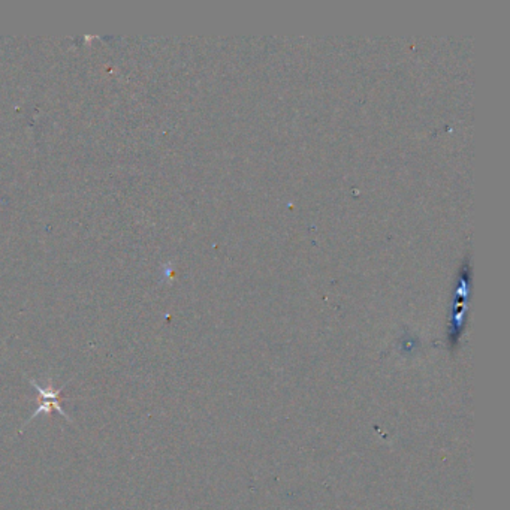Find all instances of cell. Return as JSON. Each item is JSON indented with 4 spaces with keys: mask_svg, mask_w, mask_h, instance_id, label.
Here are the masks:
<instances>
[{
    "mask_svg": "<svg viewBox=\"0 0 510 510\" xmlns=\"http://www.w3.org/2000/svg\"><path fill=\"white\" fill-rule=\"evenodd\" d=\"M31 384L33 385V388L36 389L38 394L42 397V403H41V406H39V407L35 410L33 416H32L31 419H28L27 422H31L32 419H35L38 415H41L42 411H45V413H51V410H53V409H54V410H57V411H58V415L63 416L66 420H71V419H69V416L66 415V411L63 410V407H62V404H60V401H58V395L62 394V390H60V389H58V390H54V388H53V381H51V380L48 381V386H47V388H42V386L39 385L38 381H35V380H31Z\"/></svg>",
    "mask_w": 510,
    "mask_h": 510,
    "instance_id": "1",
    "label": "cell"
}]
</instances>
